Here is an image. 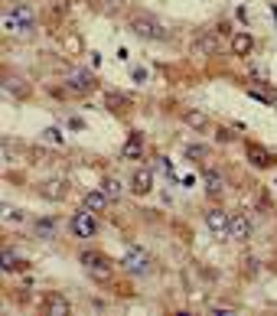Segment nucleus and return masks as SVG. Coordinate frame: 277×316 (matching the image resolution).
<instances>
[{
	"mask_svg": "<svg viewBox=\"0 0 277 316\" xmlns=\"http://www.w3.org/2000/svg\"><path fill=\"white\" fill-rule=\"evenodd\" d=\"M69 127H72V130H82L85 121H82V118H69Z\"/></svg>",
	"mask_w": 277,
	"mask_h": 316,
	"instance_id": "bb28decb",
	"label": "nucleus"
},
{
	"mask_svg": "<svg viewBox=\"0 0 277 316\" xmlns=\"http://www.w3.org/2000/svg\"><path fill=\"white\" fill-rule=\"evenodd\" d=\"M216 46H219V42H216V36H209V33H205V36H199V39H196V52H199V56H205V52H216Z\"/></svg>",
	"mask_w": 277,
	"mask_h": 316,
	"instance_id": "a211bd4d",
	"label": "nucleus"
},
{
	"mask_svg": "<svg viewBox=\"0 0 277 316\" xmlns=\"http://www.w3.org/2000/svg\"><path fill=\"white\" fill-rule=\"evenodd\" d=\"M101 189L108 192L111 199H121V196H124V183H121V179H111V176H108V179L101 183Z\"/></svg>",
	"mask_w": 277,
	"mask_h": 316,
	"instance_id": "6ab92c4d",
	"label": "nucleus"
},
{
	"mask_svg": "<svg viewBox=\"0 0 277 316\" xmlns=\"http://www.w3.org/2000/svg\"><path fill=\"white\" fill-rule=\"evenodd\" d=\"M228 238H235V241H248V238H251V222H248V215H241V212L231 215V222H228Z\"/></svg>",
	"mask_w": 277,
	"mask_h": 316,
	"instance_id": "423d86ee",
	"label": "nucleus"
},
{
	"mask_svg": "<svg viewBox=\"0 0 277 316\" xmlns=\"http://www.w3.org/2000/svg\"><path fill=\"white\" fill-rule=\"evenodd\" d=\"M66 88L69 92H92L95 88V78L85 72V69H75V72H69V78H66Z\"/></svg>",
	"mask_w": 277,
	"mask_h": 316,
	"instance_id": "0eeeda50",
	"label": "nucleus"
},
{
	"mask_svg": "<svg viewBox=\"0 0 277 316\" xmlns=\"http://www.w3.org/2000/svg\"><path fill=\"white\" fill-rule=\"evenodd\" d=\"M82 264L92 270L95 277H108V270H111V261L104 258V254H95V251H85L82 254Z\"/></svg>",
	"mask_w": 277,
	"mask_h": 316,
	"instance_id": "39448f33",
	"label": "nucleus"
},
{
	"mask_svg": "<svg viewBox=\"0 0 277 316\" xmlns=\"http://www.w3.org/2000/svg\"><path fill=\"white\" fill-rule=\"evenodd\" d=\"M231 49H235V56H248V52L254 49L251 33H235V36H231Z\"/></svg>",
	"mask_w": 277,
	"mask_h": 316,
	"instance_id": "f8f14e48",
	"label": "nucleus"
},
{
	"mask_svg": "<svg viewBox=\"0 0 277 316\" xmlns=\"http://www.w3.org/2000/svg\"><path fill=\"white\" fill-rule=\"evenodd\" d=\"M0 264H4V270H20V267H26V261L16 258L13 248H4L0 251Z\"/></svg>",
	"mask_w": 277,
	"mask_h": 316,
	"instance_id": "4468645a",
	"label": "nucleus"
},
{
	"mask_svg": "<svg viewBox=\"0 0 277 316\" xmlns=\"http://www.w3.org/2000/svg\"><path fill=\"white\" fill-rule=\"evenodd\" d=\"M23 78H16V75H7V82H4V88L7 92H13V95H23L26 92V85H20Z\"/></svg>",
	"mask_w": 277,
	"mask_h": 316,
	"instance_id": "5701e85b",
	"label": "nucleus"
},
{
	"mask_svg": "<svg viewBox=\"0 0 277 316\" xmlns=\"http://www.w3.org/2000/svg\"><path fill=\"white\" fill-rule=\"evenodd\" d=\"M248 95H251L254 101H261V104H277L274 95H267V92H258V88H248Z\"/></svg>",
	"mask_w": 277,
	"mask_h": 316,
	"instance_id": "b1692460",
	"label": "nucleus"
},
{
	"mask_svg": "<svg viewBox=\"0 0 277 316\" xmlns=\"http://www.w3.org/2000/svg\"><path fill=\"white\" fill-rule=\"evenodd\" d=\"M121 267L127 270V274H150V270H154V258H150L147 248L131 244V248L124 251V258H121Z\"/></svg>",
	"mask_w": 277,
	"mask_h": 316,
	"instance_id": "f03ea898",
	"label": "nucleus"
},
{
	"mask_svg": "<svg viewBox=\"0 0 277 316\" xmlns=\"http://www.w3.org/2000/svg\"><path fill=\"white\" fill-rule=\"evenodd\" d=\"M36 235H39V238H56V218H39V222H36Z\"/></svg>",
	"mask_w": 277,
	"mask_h": 316,
	"instance_id": "f3484780",
	"label": "nucleus"
},
{
	"mask_svg": "<svg viewBox=\"0 0 277 316\" xmlns=\"http://www.w3.org/2000/svg\"><path fill=\"white\" fill-rule=\"evenodd\" d=\"M248 156H251V163H254V166H271V163H274V160H271V153L261 150V147H254V144L248 147Z\"/></svg>",
	"mask_w": 277,
	"mask_h": 316,
	"instance_id": "dca6fc26",
	"label": "nucleus"
},
{
	"mask_svg": "<svg viewBox=\"0 0 277 316\" xmlns=\"http://www.w3.org/2000/svg\"><path fill=\"white\" fill-rule=\"evenodd\" d=\"M131 33H137V36H144V39H163L166 33H163V23L154 20V16H131Z\"/></svg>",
	"mask_w": 277,
	"mask_h": 316,
	"instance_id": "7ed1b4c3",
	"label": "nucleus"
},
{
	"mask_svg": "<svg viewBox=\"0 0 277 316\" xmlns=\"http://www.w3.org/2000/svg\"><path fill=\"white\" fill-rule=\"evenodd\" d=\"M228 222H231V215L225 209H209V212H205V225L216 235H228Z\"/></svg>",
	"mask_w": 277,
	"mask_h": 316,
	"instance_id": "6e6552de",
	"label": "nucleus"
},
{
	"mask_svg": "<svg viewBox=\"0 0 277 316\" xmlns=\"http://www.w3.org/2000/svg\"><path fill=\"white\" fill-rule=\"evenodd\" d=\"M131 186H134V192H150V186H154V170H137L134 173V179H131Z\"/></svg>",
	"mask_w": 277,
	"mask_h": 316,
	"instance_id": "9b49d317",
	"label": "nucleus"
},
{
	"mask_svg": "<svg viewBox=\"0 0 277 316\" xmlns=\"http://www.w3.org/2000/svg\"><path fill=\"white\" fill-rule=\"evenodd\" d=\"M0 212H4V218H7V222H23V218H26V215L20 212V209H13V206H7V202L0 206Z\"/></svg>",
	"mask_w": 277,
	"mask_h": 316,
	"instance_id": "4be33fe9",
	"label": "nucleus"
},
{
	"mask_svg": "<svg viewBox=\"0 0 277 316\" xmlns=\"http://www.w3.org/2000/svg\"><path fill=\"white\" fill-rule=\"evenodd\" d=\"M134 82H147V72H144V69H134Z\"/></svg>",
	"mask_w": 277,
	"mask_h": 316,
	"instance_id": "cd10ccee",
	"label": "nucleus"
},
{
	"mask_svg": "<svg viewBox=\"0 0 277 316\" xmlns=\"http://www.w3.org/2000/svg\"><path fill=\"white\" fill-rule=\"evenodd\" d=\"M202 179H205V192H209V196H219L222 186H225V183H222V176H219L216 170H205V173H202Z\"/></svg>",
	"mask_w": 277,
	"mask_h": 316,
	"instance_id": "2eb2a0df",
	"label": "nucleus"
},
{
	"mask_svg": "<svg viewBox=\"0 0 277 316\" xmlns=\"http://www.w3.org/2000/svg\"><path fill=\"white\" fill-rule=\"evenodd\" d=\"M183 124L193 127V130H205L209 127V114L199 111V108H189V111H183Z\"/></svg>",
	"mask_w": 277,
	"mask_h": 316,
	"instance_id": "1a4fd4ad",
	"label": "nucleus"
},
{
	"mask_svg": "<svg viewBox=\"0 0 277 316\" xmlns=\"http://www.w3.org/2000/svg\"><path fill=\"white\" fill-rule=\"evenodd\" d=\"M104 104H111V108L118 111V104H124V95H114V92H111V95H104Z\"/></svg>",
	"mask_w": 277,
	"mask_h": 316,
	"instance_id": "a878e982",
	"label": "nucleus"
},
{
	"mask_svg": "<svg viewBox=\"0 0 277 316\" xmlns=\"http://www.w3.org/2000/svg\"><path fill=\"white\" fill-rule=\"evenodd\" d=\"M46 310H52V313H69L72 306L62 300V297H46Z\"/></svg>",
	"mask_w": 277,
	"mask_h": 316,
	"instance_id": "aec40b11",
	"label": "nucleus"
},
{
	"mask_svg": "<svg viewBox=\"0 0 277 316\" xmlns=\"http://www.w3.org/2000/svg\"><path fill=\"white\" fill-rule=\"evenodd\" d=\"M66 179H46L42 183V196L46 199H66Z\"/></svg>",
	"mask_w": 277,
	"mask_h": 316,
	"instance_id": "ddd939ff",
	"label": "nucleus"
},
{
	"mask_svg": "<svg viewBox=\"0 0 277 316\" xmlns=\"http://www.w3.org/2000/svg\"><path fill=\"white\" fill-rule=\"evenodd\" d=\"M4 30L10 33V36H30L33 33V10L30 7H10V10L4 13Z\"/></svg>",
	"mask_w": 277,
	"mask_h": 316,
	"instance_id": "f257e3e1",
	"label": "nucleus"
},
{
	"mask_svg": "<svg viewBox=\"0 0 277 316\" xmlns=\"http://www.w3.org/2000/svg\"><path fill=\"white\" fill-rule=\"evenodd\" d=\"M108 202H111V196L104 189H92L85 196V209H92V212H104V206H108Z\"/></svg>",
	"mask_w": 277,
	"mask_h": 316,
	"instance_id": "9d476101",
	"label": "nucleus"
},
{
	"mask_svg": "<svg viewBox=\"0 0 277 316\" xmlns=\"http://www.w3.org/2000/svg\"><path fill=\"white\" fill-rule=\"evenodd\" d=\"M124 156H140V134H137V130H134L131 140L124 144Z\"/></svg>",
	"mask_w": 277,
	"mask_h": 316,
	"instance_id": "412c9836",
	"label": "nucleus"
},
{
	"mask_svg": "<svg viewBox=\"0 0 277 316\" xmlns=\"http://www.w3.org/2000/svg\"><path fill=\"white\" fill-rule=\"evenodd\" d=\"M42 137H46L49 144H62V140H66V137H62V130H59V127H46V130H42Z\"/></svg>",
	"mask_w": 277,
	"mask_h": 316,
	"instance_id": "393cba45",
	"label": "nucleus"
},
{
	"mask_svg": "<svg viewBox=\"0 0 277 316\" xmlns=\"http://www.w3.org/2000/svg\"><path fill=\"white\" fill-rule=\"evenodd\" d=\"M72 235L75 238H95L98 235V218H95L92 209H85V212H78L72 218Z\"/></svg>",
	"mask_w": 277,
	"mask_h": 316,
	"instance_id": "20e7f679",
	"label": "nucleus"
}]
</instances>
